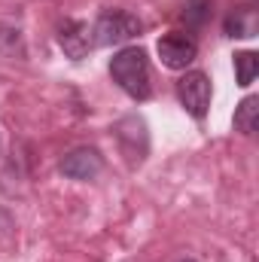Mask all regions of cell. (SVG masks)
<instances>
[{
    "label": "cell",
    "mask_w": 259,
    "mask_h": 262,
    "mask_svg": "<svg viewBox=\"0 0 259 262\" xmlns=\"http://www.w3.org/2000/svg\"><path fill=\"white\" fill-rule=\"evenodd\" d=\"M110 76L113 82L134 101H146L153 95V76H149V58L140 46H128L119 49L110 61Z\"/></svg>",
    "instance_id": "6da1fadb"
},
{
    "label": "cell",
    "mask_w": 259,
    "mask_h": 262,
    "mask_svg": "<svg viewBox=\"0 0 259 262\" xmlns=\"http://www.w3.org/2000/svg\"><path fill=\"white\" fill-rule=\"evenodd\" d=\"M140 28H143V25H140L137 15H131L125 9H107V12L95 21L92 37H95L98 46H119V43H128L131 37H137Z\"/></svg>",
    "instance_id": "7a4b0ae2"
},
{
    "label": "cell",
    "mask_w": 259,
    "mask_h": 262,
    "mask_svg": "<svg viewBox=\"0 0 259 262\" xmlns=\"http://www.w3.org/2000/svg\"><path fill=\"white\" fill-rule=\"evenodd\" d=\"M177 98L192 119H204L210 107V79L201 70H186L177 79Z\"/></svg>",
    "instance_id": "3957f363"
},
{
    "label": "cell",
    "mask_w": 259,
    "mask_h": 262,
    "mask_svg": "<svg viewBox=\"0 0 259 262\" xmlns=\"http://www.w3.org/2000/svg\"><path fill=\"white\" fill-rule=\"evenodd\" d=\"M156 52H159V58H162L165 67H171V70H186V67L195 61V55H198V46H195V40L189 34L171 31V34H165V37L159 40Z\"/></svg>",
    "instance_id": "277c9868"
},
{
    "label": "cell",
    "mask_w": 259,
    "mask_h": 262,
    "mask_svg": "<svg viewBox=\"0 0 259 262\" xmlns=\"http://www.w3.org/2000/svg\"><path fill=\"white\" fill-rule=\"evenodd\" d=\"M104 171V159L95 146H76L61 159V174L70 180H95Z\"/></svg>",
    "instance_id": "5b68a950"
},
{
    "label": "cell",
    "mask_w": 259,
    "mask_h": 262,
    "mask_svg": "<svg viewBox=\"0 0 259 262\" xmlns=\"http://www.w3.org/2000/svg\"><path fill=\"white\" fill-rule=\"evenodd\" d=\"M58 43L64 49L67 58L79 61L89 55V49L95 46V37H92V28L85 21H76V18H67L64 25L58 28Z\"/></svg>",
    "instance_id": "8992f818"
},
{
    "label": "cell",
    "mask_w": 259,
    "mask_h": 262,
    "mask_svg": "<svg viewBox=\"0 0 259 262\" xmlns=\"http://www.w3.org/2000/svg\"><path fill=\"white\" fill-rule=\"evenodd\" d=\"M256 28H259V15L250 6H238L226 18V34L229 37H256Z\"/></svg>",
    "instance_id": "52a82bcc"
},
{
    "label": "cell",
    "mask_w": 259,
    "mask_h": 262,
    "mask_svg": "<svg viewBox=\"0 0 259 262\" xmlns=\"http://www.w3.org/2000/svg\"><path fill=\"white\" fill-rule=\"evenodd\" d=\"M256 122H259V98H244L235 110V128L241 134H253L256 131Z\"/></svg>",
    "instance_id": "ba28073f"
},
{
    "label": "cell",
    "mask_w": 259,
    "mask_h": 262,
    "mask_svg": "<svg viewBox=\"0 0 259 262\" xmlns=\"http://www.w3.org/2000/svg\"><path fill=\"white\" fill-rule=\"evenodd\" d=\"M259 70V55L256 52H238L235 55V76H238V85H250L253 82V76H256Z\"/></svg>",
    "instance_id": "9c48e42d"
},
{
    "label": "cell",
    "mask_w": 259,
    "mask_h": 262,
    "mask_svg": "<svg viewBox=\"0 0 259 262\" xmlns=\"http://www.w3.org/2000/svg\"><path fill=\"white\" fill-rule=\"evenodd\" d=\"M207 15H210V0H186V6H183V21H186L189 28H201V25L207 21Z\"/></svg>",
    "instance_id": "30bf717a"
},
{
    "label": "cell",
    "mask_w": 259,
    "mask_h": 262,
    "mask_svg": "<svg viewBox=\"0 0 259 262\" xmlns=\"http://www.w3.org/2000/svg\"><path fill=\"white\" fill-rule=\"evenodd\" d=\"M180 262H195V259H180Z\"/></svg>",
    "instance_id": "8fae6325"
}]
</instances>
